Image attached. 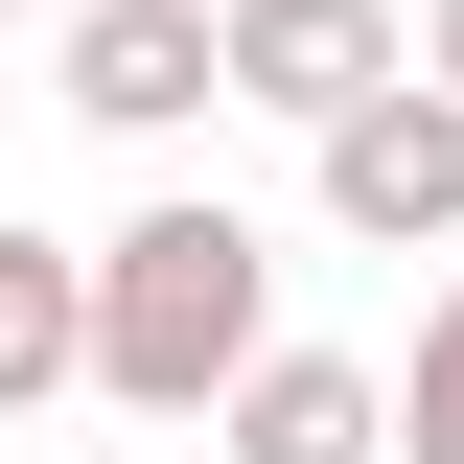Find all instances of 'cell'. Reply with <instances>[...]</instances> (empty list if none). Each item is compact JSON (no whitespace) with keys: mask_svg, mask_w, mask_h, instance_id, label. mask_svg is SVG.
<instances>
[{"mask_svg":"<svg viewBox=\"0 0 464 464\" xmlns=\"http://www.w3.org/2000/svg\"><path fill=\"white\" fill-rule=\"evenodd\" d=\"M0 24H70V0H0Z\"/></svg>","mask_w":464,"mask_h":464,"instance_id":"9","label":"cell"},{"mask_svg":"<svg viewBox=\"0 0 464 464\" xmlns=\"http://www.w3.org/2000/svg\"><path fill=\"white\" fill-rule=\"evenodd\" d=\"M395 464H464V279H441V325H418V372H395Z\"/></svg>","mask_w":464,"mask_h":464,"instance_id":"7","label":"cell"},{"mask_svg":"<svg viewBox=\"0 0 464 464\" xmlns=\"http://www.w3.org/2000/svg\"><path fill=\"white\" fill-rule=\"evenodd\" d=\"M47 47H70V116L93 140H186L232 93V0H70Z\"/></svg>","mask_w":464,"mask_h":464,"instance_id":"3","label":"cell"},{"mask_svg":"<svg viewBox=\"0 0 464 464\" xmlns=\"http://www.w3.org/2000/svg\"><path fill=\"white\" fill-rule=\"evenodd\" d=\"M395 0H232V93H256V116H302V140H325V116L348 93H395Z\"/></svg>","mask_w":464,"mask_h":464,"instance_id":"4","label":"cell"},{"mask_svg":"<svg viewBox=\"0 0 464 464\" xmlns=\"http://www.w3.org/2000/svg\"><path fill=\"white\" fill-rule=\"evenodd\" d=\"M418 70H464V0H418Z\"/></svg>","mask_w":464,"mask_h":464,"instance_id":"8","label":"cell"},{"mask_svg":"<svg viewBox=\"0 0 464 464\" xmlns=\"http://www.w3.org/2000/svg\"><path fill=\"white\" fill-rule=\"evenodd\" d=\"M70 372H93V256H47V232L0 209V418L70 395Z\"/></svg>","mask_w":464,"mask_h":464,"instance_id":"6","label":"cell"},{"mask_svg":"<svg viewBox=\"0 0 464 464\" xmlns=\"http://www.w3.org/2000/svg\"><path fill=\"white\" fill-rule=\"evenodd\" d=\"M279 348V232L256 209H140V232H93V395H140V418H209L232 372Z\"/></svg>","mask_w":464,"mask_h":464,"instance_id":"1","label":"cell"},{"mask_svg":"<svg viewBox=\"0 0 464 464\" xmlns=\"http://www.w3.org/2000/svg\"><path fill=\"white\" fill-rule=\"evenodd\" d=\"M302 163H325V209L372 232V256H464V70H395V93H348Z\"/></svg>","mask_w":464,"mask_h":464,"instance_id":"2","label":"cell"},{"mask_svg":"<svg viewBox=\"0 0 464 464\" xmlns=\"http://www.w3.org/2000/svg\"><path fill=\"white\" fill-rule=\"evenodd\" d=\"M209 441L232 464H395V395H372L348 348H256V372L209 395Z\"/></svg>","mask_w":464,"mask_h":464,"instance_id":"5","label":"cell"}]
</instances>
